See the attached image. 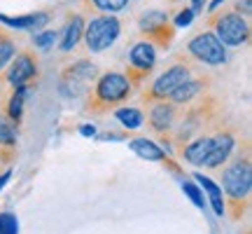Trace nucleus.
Returning a JSON list of instances; mask_svg holds the SVG:
<instances>
[{"mask_svg": "<svg viewBox=\"0 0 252 234\" xmlns=\"http://www.w3.org/2000/svg\"><path fill=\"white\" fill-rule=\"evenodd\" d=\"M128 148L133 150L138 157H143L147 162H159V164H166L171 157L166 155L161 145H157L154 141L145 138V136H138V138H128Z\"/></svg>", "mask_w": 252, "mask_h": 234, "instance_id": "nucleus-19", "label": "nucleus"}, {"mask_svg": "<svg viewBox=\"0 0 252 234\" xmlns=\"http://www.w3.org/2000/svg\"><path fill=\"white\" fill-rule=\"evenodd\" d=\"M0 234H19V220L14 213L9 211L0 213Z\"/></svg>", "mask_w": 252, "mask_h": 234, "instance_id": "nucleus-27", "label": "nucleus"}, {"mask_svg": "<svg viewBox=\"0 0 252 234\" xmlns=\"http://www.w3.org/2000/svg\"><path fill=\"white\" fill-rule=\"evenodd\" d=\"M19 52V40L14 33H9L7 28L0 26V73L7 68V63L14 59Z\"/></svg>", "mask_w": 252, "mask_h": 234, "instance_id": "nucleus-22", "label": "nucleus"}, {"mask_svg": "<svg viewBox=\"0 0 252 234\" xmlns=\"http://www.w3.org/2000/svg\"><path fill=\"white\" fill-rule=\"evenodd\" d=\"M213 75H208V73H196V75H191V78H187V80L182 82L178 89L173 91L171 96H168V101L171 103H175V106H180V108H185V106H189V103H194L196 99H201L203 94H208V91L213 89Z\"/></svg>", "mask_w": 252, "mask_h": 234, "instance_id": "nucleus-14", "label": "nucleus"}, {"mask_svg": "<svg viewBox=\"0 0 252 234\" xmlns=\"http://www.w3.org/2000/svg\"><path fill=\"white\" fill-rule=\"evenodd\" d=\"M80 134L87 136V138H94V136H96V126H94V124H82L80 126Z\"/></svg>", "mask_w": 252, "mask_h": 234, "instance_id": "nucleus-32", "label": "nucleus"}, {"mask_svg": "<svg viewBox=\"0 0 252 234\" xmlns=\"http://www.w3.org/2000/svg\"><path fill=\"white\" fill-rule=\"evenodd\" d=\"M17 159V150H2L0 148V166H9Z\"/></svg>", "mask_w": 252, "mask_h": 234, "instance_id": "nucleus-30", "label": "nucleus"}, {"mask_svg": "<svg viewBox=\"0 0 252 234\" xmlns=\"http://www.w3.org/2000/svg\"><path fill=\"white\" fill-rule=\"evenodd\" d=\"M173 2H180V0H173Z\"/></svg>", "mask_w": 252, "mask_h": 234, "instance_id": "nucleus-36", "label": "nucleus"}, {"mask_svg": "<svg viewBox=\"0 0 252 234\" xmlns=\"http://www.w3.org/2000/svg\"><path fill=\"white\" fill-rule=\"evenodd\" d=\"M231 9H234V12H238L241 17L250 19V14H252V0H238L236 5H231Z\"/></svg>", "mask_w": 252, "mask_h": 234, "instance_id": "nucleus-29", "label": "nucleus"}, {"mask_svg": "<svg viewBox=\"0 0 252 234\" xmlns=\"http://www.w3.org/2000/svg\"><path fill=\"white\" fill-rule=\"evenodd\" d=\"M35 87H37V82H33V84H21V87H14L12 94H9V101H7V106H5V117H7L14 126H21L26 99L35 91Z\"/></svg>", "mask_w": 252, "mask_h": 234, "instance_id": "nucleus-16", "label": "nucleus"}, {"mask_svg": "<svg viewBox=\"0 0 252 234\" xmlns=\"http://www.w3.org/2000/svg\"><path fill=\"white\" fill-rule=\"evenodd\" d=\"M122 36V21L115 14H94V17L84 24V33H82V42L91 54H100L117 42Z\"/></svg>", "mask_w": 252, "mask_h": 234, "instance_id": "nucleus-7", "label": "nucleus"}, {"mask_svg": "<svg viewBox=\"0 0 252 234\" xmlns=\"http://www.w3.org/2000/svg\"><path fill=\"white\" fill-rule=\"evenodd\" d=\"M128 0H82V9L94 14H117L122 9H126Z\"/></svg>", "mask_w": 252, "mask_h": 234, "instance_id": "nucleus-21", "label": "nucleus"}, {"mask_svg": "<svg viewBox=\"0 0 252 234\" xmlns=\"http://www.w3.org/2000/svg\"><path fill=\"white\" fill-rule=\"evenodd\" d=\"M131 84L119 71L100 73L96 82L91 84L89 94L84 96V113L91 117H103L108 113H115L119 106H124L131 99Z\"/></svg>", "mask_w": 252, "mask_h": 234, "instance_id": "nucleus-3", "label": "nucleus"}, {"mask_svg": "<svg viewBox=\"0 0 252 234\" xmlns=\"http://www.w3.org/2000/svg\"><path fill=\"white\" fill-rule=\"evenodd\" d=\"M100 75V68L89 59H77L68 63L59 78V91L65 99H84L89 94L91 84Z\"/></svg>", "mask_w": 252, "mask_h": 234, "instance_id": "nucleus-6", "label": "nucleus"}, {"mask_svg": "<svg viewBox=\"0 0 252 234\" xmlns=\"http://www.w3.org/2000/svg\"><path fill=\"white\" fill-rule=\"evenodd\" d=\"M56 38H59L56 31L45 28V31H37L35 36H33V45H35V49H49L56 42Z\"/></svg>", "mask_w": 252, "mask_h": 234, "instance_id": "nucleus-26", "label": "nucleus"}, {"mask_svg": "<svg viewBox=\"0 0 252 234\" xmlns=\"http://www.w3.org/2000/svg\"><path fill=\"white\" fill-rule=\"evenodd\" d=\"M182 190H185V195L194 201V206H196V208H201V211L206 208V197H203V192H201V188H198L196 183L185 180V183H182Z\"/></svg>", "mask_w": 252, "mask_h": 234, "instance_id": "nucleus-25", "label": "nucleus"}, {"mask_svg": "<svg viewBox=\"0 0 252 234\" xmlns=\"http://www.w3.org/2000/svg\"><path fill=\"white\" fill-rule=\"evenodd\" d=\"M84 24H87V19L80 12H68L65 14V24H63V31L59 36V49L61 52H72L77 47V42H82Z\"/></svg>", "mask_w": 252, "mask_h": 234, "instance_id": "nucleus-15", "label": "nucleus"}, {"mask_svg": "<svg viewBox=\"0 0 252 234\" xmlns=\"http://www.w3.org/2000/svg\"><path fill=\"white\" fill-rule=\"evenodd\" d=\"M222 197L226 216L234 223L243 220L252 197V153L248 136H241L236 150L222 169Z\"/></svg>", "mask_w": 252, "mask_h": 234, "instance_id": "nucleus-1", "label": "nucleus"}, {"mask_svg": "<svg viewBox=\"0 0 252 234\" xmlns=\"http://www.w3.org/2000/svg\"><path fill=\"white\" fill-rule=\"evenodd\" d=\"M194 17H196V14L191 12V7H185V9H180V12H178L171 21H173V26H175V28H187V26H191Z\"/></svg>", "mask_w": 252, "mask_h": 234, "instance_id": "nucleus-28", "label": "nucleus"}, {"mask_svg": "<svg viewBox=\"0 0 252 234\" xmlns=\"http://www.w3.org/2000/svg\"><path fill=\"white\" fill-rule=\"evenodd\" d=\"M210 148H213V134L196 136V138H191L178 155H180L185 162L191 164V166H203L206 157L210 155Z\"/></svg>", "mask_w": 252, "mask_h": 234, "instance_id": "nucleus-17", "label": "nucleus"}, {"mask_svg": "<svg viewBox=\"0 0 252 234\" xmlns=\"http://www.w3.org/2000/svg\"><path fill=\"white\" fill-rule=\"evenodd\" d=\"M19 126H14L5 115H0V148L2 150H17Z\"/></svg>", "mask_w": 252, "mask_h": 234, "instance_id": "nucleus-24", "label": "nucleus"}, {"mask_svg": "<svg viewBox=\"0 0 252 234\" xmlns=\"http://www.w3.org/2000/svg\"><path fill=\"white\" fill-rule=\"evenodd\" d=\"M208 31H213L217 36V40L224 47L248 45L252 38L250 19L241 17L231 7H220L215 12H210V17H208Z\"/></svg>", "mask_w": 252, "mask_h": 234, "instance_id": "nucleus-5", "label": "nucleus"}, {"mask_svg": "<svg viewBox=\"0 0 252 234\" xmlns=\"http://www.w3.org/2000/svg\"><path fill=\"white\" fill-rule=\"evenodd\" d=\"M157 66V47L150 42H135L128 52V61L124 68V78L128 80L131 89H140L145 84V80H150V75L154 73Z\"/></svg>", "mask_w": 252, "mask_h": 234, "instance_id": "nucleus-10", "label": "nucleus"}, {"mask_svg": "<svg viewBox=\"0 0 252 234\" xmlns=\"http://www.w3.org/2000/svg\"><path fill=\"white\" fill-rule=\"evenodd\" d=\"M52 12L49 9H40L33 14H24V17H9V14H0V21L12 28H33V31H42L47 24H52Z\"/></svg>", "mask_w": 252, "mask_h": 234, "instance_id": "nucleus-18", "label": "nucleus"}, {"mask_svg": "<svg viewBox=\"0 0 252 234\" xmlns=\"http://www.w3.org/2000/svg\"><path fill=\"white\" fill-rule=\"evenodd\" d=\"M222 5H224V0H213V2L208 5V9H210V12H215V9H220Z\"/></svg>", "mask_w": 252, "mask_h": 234, "instance_id": "nucleus-35", "label": "nucleus"}, {"mask_svg": "<svg viewBox=\"0 0 252 234\" xmlns=\"http://www.w3.org/2000/svg\"><path fill=\"white\" fill-rule=\"evenodd\" d=\"M138 33L145 42L159 47V49H168L175 40V26H173L168 12L163 9H147L138 17Z\"/></svg>", "mask_w": 252, "mask_h": 234, "instance_id": "nucleus-8", "label": "nucleus"}, {"mask_svg": "<svg viewBox=\"0 0 252 234\" xmlns=\"http://www.w3.org/2000/svg\"><path fill=\"white\" fill-rule=\"evenodd\" d=\"M115 117H117L119 124H124L126 129H138V126L145 124V113L140 108H131V106H119L115 110Z\"/></svg>", "mask_w": 252, "mask_h": 234, "instance_id": "nucleus-23", "label": "nucleus"}, {"mask_svg": "<svg viewBox=\"0 0 252 234\" xmlns=\"http://www.w3.org/2000/svg\"><path fill=\"white\" fill-rule=\"evenodd\" d=\"M206 2L208 0H191V12H194V14H201L203 7H206Z\"/></svg>", "mask_w": 252, "mask_h": 234, "instance_id": "nucleus-33", "label": "nucleus"}, {"mask_svg": "<svg viewBox=\"0 0 252 234\" xmlns=\"http://www.w3.org/2000/svg\"><path fill=\"white\" fill-rule=\"evenodd\" d=\"M9 178H12V171H9V169H5V171L0 173V190L5 188V183H7Z\"/></svg>", "mask_w": 252, "mask_h": 234, "instance_id": "nucleus-34", "label": "nucleus"}, {"mask_svg": "<svg viewBox=\"0 0 252 234\" xmlns=\"http://www.w3.org/2000/svg\"><path fill=\"white\" fill-rule=\"evenodd\" d=\"M187 54L196 63L206 66H222L226 63V47L217 40L213 31H201L187 42Z\"/></svg>", "mask_w": 252, "mask_h": 234, "instance_id": "nucleus-12", "label": "nucleus"}, {"mask_svg": "<svg viewBox=\"0 0 252 234\" xmlns=\"http://www.w3.org/2000/svg\"><path fill=\"white\" fill-rule=\"evenodd\" d=\"M226 119V108L224 101L217 99L215 94H203L201 99H196L194 103L185 106L180 113V119L175 129L171 131V145L173 153H180L182 148L196 138V136H206V134H215L220 126L224 124Z\"/></svg>", "mask_w": 252, "mask_h": 234, "instance_id": "nucleus-2", "label": "nucleus"}, {"mask_svg": "<svg viewBox=\"0 0 252 234\" xmlns=\"http://www.w3.org/2000/svg\"><path fill=\"white\" fill-rule=\"evenodd\" d=\"M238 141H241V129H238V124L231 122V119H226L224 124L213 134V148H210V155L206 157L203 166H206V169H220V166H224V164L229 162L231 153L236 150Z\"/></svg>", "mask_w": 252, "mask_h": 234, "instance_id": "nucleus-11", "label": "nucleus"}, {"mask_svg": "<svg viewBox=\"0 0 252 234\" xmlns=\"http://www.w3.org/2000/svg\"><path fill=\"white\" fill-rule=\"evenodd\" d=\"M147 126H150V131L157 134L159 138H171V131L175 129L178 124V119H180V113L182 108L180 106H175L171 103L168 99L163 101H157L152 106H147Z\"/></svg>", "mask_w": 252, "mask_h": 234, "instance_id": "nucleus-13", "label": "nucleus"}, {"mask_svg": "<svg viewBox=\"0 0 252 234\" xmlns=\"http://www.w3.org/2000/svg\"><path fill=\"white\" fill-rule=\"evenodd\" d=\"M196 178V185L203 192H208V199H210V206H213V213L215 216H224V197H222V188L217 185L213 178H208L203 173H194Z\"/></svg>", "mask_w": 252, "mask_h": 234, "instance_id": "nucleus-20", "label": "nucleus"}, {"mask_svg": "<svg viewBox=\"0 0 252 234\" xmlns=\"http://www.w3.org/2000/svg\"><path fill=\"white\" fill-rule=\"evenodd\" d=\"M40 78V59H37L35 49L26 47V49H19L14 59L7 63V68L0 73V84H7V87H21V84H33Z\"/></svg>", "mask_w": 252, "mask_h": 234, "instance_id": "nucleus-9", "label": "nucleus"}, {"mask_svg": "<svg viewBox=\"0 0 252 234\" xmlns=\"http://www.w3.org/2000/svg\"><path fill=\"white\" fill-rule=\"evenodd\" d=\"M196 73H201V68H198V63L191 56H178L157 80H152V84L147 89H143V94H140L143 106H152L157 101L168 99L182 82L191 78V75H196Z\"/></svg>", "mask_w": 252, "mask_h": 234, "instance_id": "nucleus-4", "label": "nucleus"}, {"mask_svg": "<svg viewBox=\"0 0 252 234\" xmlns=\"http://www.w3.org/2000/svg\"><path fill=\"white\" fill-rule=\"evenodd\" d=\"M94 138H98V141H122V138H124V134H117V131H105V134L94 136Z\"/></svg>", "mask_w": 252, "mask_h": 234, "instance_id": "nucleus-31", "label": "nucleus"}]
</instances>
